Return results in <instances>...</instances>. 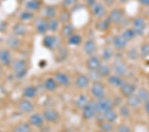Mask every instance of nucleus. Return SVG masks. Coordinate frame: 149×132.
I'll list each match as a JSON object with an SVG mask.
<instances>
[{"instance_id": "1", "label": "nucleus", "mask_w": 149, "mask_h": 132, "mask_svg": "<svg viewBox=\"0 0 149 132\" xmlns=\"http://www.w3.org/2000/svg\"><path fill=\"white\" fill-rule=\"evenodd\" d=\"M11 68L13 69L15 78L19 80L24 78L27 74L28 65L25 59H19L13 61Z\"/></svg>"}, {"instance_id": "2", "label": "nucleus", "mask_w": 149, "mask_h": 132, "mask_svg": "<svg viewBox=\"0 0 149 132\" xmlns=\"http://www.w3.org/2000/svg\"><path fill=\"white\" fill-rule=\"evenodd\" d=\"M114 104L113 100L107 97L96 100V109L97 114L102 116L107 112L114 108Z\"/></svg>"}, {"instance_id": "3", "label": "nucleus", "mask_w": 149, "mask_h": 132, "mask_svg": "<svg viewBox=\"0 0 149 132\" xmlns=\"http://www.w3.org/2000/svg\"><path fill=\"white\" fill-rule=\"evenodd\" d=\"M90 92L91 94L96 100L106 97V89L102 81L92 82L91 84Z\"/></svg>"}, {"instance_id": "4", "label": "nucleus", "mask_w": 149, "mask_h": 132, "mask_svg": "<svg viewBox=\"0 0 149 132\" xmlns=\"http://www.w3.org/2000/svg\"><path fill=\"white\" fill-rule=\"evenodd\" d=\"M131 28L135 32L136 36H143L145 33L147 28V23L143 17L138 16L136 17L132 21Z\"/></svg>"}, {"instance_id": "5", "label": "nucleus", "mask_w": 149, "mask_h": 132, "mask_svg": "<svg viewBox=\"0 0 149 132\" xmlns=\"http://www.w3.org/2000/svg\"><path fill=\"white\" fill-rule=\"evenodd\" d=\"M112 71L115 74L123 78L129 71V66L127 62L122 59H117L112 64Z\"/></svg>"}, {"instance_id": "6", "label": "nucleus", "mask_w": 149, "mask_h": 132, "mask_svg": "<svg viewBox=\"0 0 149 132\" xmlns=\"http://www.w3.org/2000/svg\"><path fill=\"white\" fill-rule=\"evenodd\" d=\"M42 45L48 49L54 50L60 47L61 42L60 39L56 35H47L42 40Z\"/></svg>"}, {"instance_id": "7", "label": "nucleus", "mask_w": 149, "mask_h": 132, "mask_svg": "<svg viewBox=\"0 0 149 132\" xmlns=\"http://www.w3.org/2000/svg\"><path fill=\"white\" fill-rule=\"evenodd\" d=\"M136 90H137V88L133 83L126 81H125L121 85V87L119 88V92L121 93V96L125 99L135 94Z\"/></svg>"}, {"instance_id": "8", "label": "nucleus", "mask_w": 149, "mask_h": 132, "mask_svg": "<svg viewBox=\"0 0 149 132\" xmlns=\"http://www.w3.org/2000/svg\"><path fill=\"white\" fill-rule=\"evenodd\" d=\"M107 18L109 19L111 24L121 25L125 18L124 12L122 9L115 8L111 11Z\"/></svg>"}, {"instance_id": "9", "label": "nucleus", "mask_w": 149, "mask_h": 132, "mask_svg": "<svg viewBox=\"0 0 149 132\" xmlns=\"http://www.w3.org/2000/svg\"><path fill=\"white\" fill-rule=\"evenodd\" d=\"M97 115L96 100H91L89 104L82 109V116L85 119H91Z\"/></svg>"}, {"instance_id": "10", "label": "nucleus", "mask_w": 149, "mask_h": 132, "mask_svg": "<svg viewBox=\"0 0 149 132\" xmlns=\"http://www.w3.org/2000/svg\"><path fill=\"white\" fill-rule=\"evenodd\" d=\"M102 62V60L99 56L93 55L86 59V67L88 71H96L100 68Z\"/></svg>"}, {"instance_id": "11", "label": "nucleus", "mask_w": 149, "mask_h": 132, "mask_svg": "<svg viewBox=\"0 0 149 132\" xmlns=\"http://www.w3.org/2000/svg\"><path fill=\"white\" fill-rule=\"evenodd\" d=\"M112 45L115 49L117 51H123L125 49L129 42L121 34L115 35L112 37Z\"/></svg>"}, {"instance_id": "12", "label": "nucleus", "mask_w": 149, "mask_h": 132, "mask_svg": "<svg viewBox=\"0 0 149 132\" xmlns=\"http://www.w3.org/2000/svg\"><path fill=\"white\" fill-rule=\"evenodd\" d=\"M91 81L87 74H79L76 77L75 85L76 88L80 90H84L90 85Z\"/></svg>"}, {"instance_id": "13", "label": "nucleus", "mask_w": 149, "mask_h": 132, "mask_svg": "<svg viewBox=\"0 0 149 132\" xmlns=\"http://www.w3.org/2000/svg\"><path fill=\"white\" fill-rule=\"evenodd\" d=\"M54 80L58 83V85L62 87H68L70 85L71 81L68 74L62 71H56L54 75Z\"/></svg>"}, {"instance_id": "14", "label": "nucleus", "mask_w": 149, "mask_h": 132, "mask_svg": "<svg viewBox=\"0 0 149 132\" xmlns=\"http://www.w3.org/2000/svg\"><path fill=\"white\" fill-rule=\"evenodd\" d=\"M92 13L93 16L97 20L103 18V17L106 14V8L105 6L102 3L96 2L93 6L91 8Z\"/></svg>"}, {"instance_id": "15", "label": "nucleus", "mask_w": 149, "mask_h": 132, "mask_svg": "<svg viewBox=\"0 0 149 132\" xmlns=\"http://www.w3.org/2000/svg\"><path fill=\"white\" fill-rule=\"evenodd\" d=\"M83 50L85 54L88 56L95 55L97 50V45L95 40L93 39H88L84 43Z\"/></svg>"}, {"instance_id": "16", "label": "nucleus", "mask_w": 149, "mask_h": 132, "mask_svg": "<svg viewBox=\"0 0 149 132\" xmlns=\"http://www.w3.org/2000/svg\"><path fill=\"white\" fill-rule=\"evenodd\" d=\"M35 27L37 32L40 34H45L49 31L48 20L45 18H38L35 21Z\"/></svg>"}, {"instance_id": "17", "label": "nucleus", "mask_w": 149, "mask_h": 132, "mask_svg": "<svg viewBox=\"0 0 149 132\" xmlns=\"http://www.w3.org/2000/svg\"><path fill=\"white\" fill-rule=\"evenodd\" d=\"M19 109L24 114H30L35 109V105L29 99H23L18 103Z\"/></svg>"}, {"instance_id": "18", "label": "nucleus", "mask_w": 149, "mask_h": 132, "mask_svg": "<svg viewBox=\"0 0 149 132\" xmlns=\"http://www.w3.org/2000/svg\"><path fill=\"white\" fill-rule=\"evenodd\" d=\"M45 120L50 123H55L60 118V114L58 111L54 109H47L43 112L42 115Z\"/></svg>"}, {"instance_id": "19", "label": "nucleus", "mask_w": 149, "mask_h": 132, "mask_svg": "<svg viewBox=\"0 0 149 132\" xmlns=\"http://www.w3.org/2000/svg\"><path fill=\"white\" fill-rule=\"evenodd\" d=\"M0 63L4 66H9L13 63L12 54L9 49H0Z\"/></svg>"}, {"instance_id": "20", "label": "nucleus", "mask_w": 149, "mask_h": 132, "mask_svg": "<svg viewBox=\"0 0 149 132\" xmlns=\"http://www.w3.org/2000/svg\"><path fill=\"white\" fill-rule=\"evenodd\" d=\"M107 81L108 84L111 85V87L119 88L122 84L123 83L125 80L123 77L113 73L111 74L109 77H107Z\"/></svg>"}, {"instance_id": "21", "label": "nucleus", "mask_w": 149, "mask_h": 132, "mask_svg": "<svg viewBox=\"0 0 149 132\" xmlns=\"http://www.w3.org/2000/svg\"><path fill=\"white\" fill-rule=\"evenodd\" d=\"M111 25V23L110 22L109 19H100L98 20L97 22L95 23V30L100 32H106L109 30L110 26Z\"/></svg>"}, {"instance_id": "22", "label": "nucleus", "mask_w": 149, "mask_h": 132, "mask_svg": "<svg viewBox=\"0 0 149 132\" xmlns=\"http://www.w3.org/2000/svg\"><path fill=\"white\" fill-rule=\"evenodd\" d=\"M97 71L102 78H107V77H109L111 74V72L113 71L112 67L110 66L107 64V62L102 61L100 68L97 69Z\"/></svg>"}, {"instance_id": "23", "label": "nucleus", "mask_w": 149, "mask_h": 132, "mask_svg": "<svg viewBox=\"0 0 149 132\" xmlns=\"http://www.w3.org/2000/svg\"><path fill=\"white\" fill-rule=\"evenodd\" d=\"M8 46L11 49H17L21 47V42L19 37L15 35H9L6 41Z\"/></svg>"}, {"instance_id": "24", "label": "nucleus", "mask_w": 149, "mask_h": 132, "mask_svg": "<svg viewBox=\"0 0 149 132\" xmlns=\"http://www.w3.org/2000/svg\"><path fill=\"white\" fill-rule=\"evenodd\" d=\"M114 56V50L111 47H105L101 53V59H102V61L108 62L111 61Z\"/></svg>"}, {"instance_id": "25", "label": "nucleus", "mask_w": 149, "mask_h": 132, "mask_svg": "<svg viewBox=\"0 0 149 132\" xmlns=\"http://www.w3.org/2000/svg\"><path fill=\"white\" fill-rule=\"evenodd\" d=\"M125 104L128 105L130 108H138L141 106L142 104H143L142 103L140 99L138 97V96L135 94L130 96V97H127L125 99Z\"/></svg>"}, {"instance_id": "26", "label": "nucleus", "mask_w": 149, "mask_h": 132, "mask_svg": "<svg viewBox=\"0 0 149 132\" xmlns=\"http://www.w3.org/2000/svg\"><path fill=\"white\" fill-rule=\"evenodd\" d=\"M38 94V90L35 85H29L23 90V95L26 99H33Z\"/></svg>"}, {"instance_id": "27", "label": "nucleus", "mask_w": 149, "mask_h": 132, "mask_svg": "<svg viewBox=\"0 0 149 132\" xmlns=\"http://www.w3.org/2000/svg\"><path fill=\"white\" fill-rule=\"evenodd\" d=\"M90 100L88 97L85 94H80L76 97L75 100V105L77 108L82 110L87 105Z\"/></svg>"}, {"instance_id": "28", "label": "nucleus", "mask_w": 149, "mask_h": 132, "mask_svg": "<svg viewBox=\"0 0 149 132\" xmlns=\"http://www.w3.org/2000/svg\"><path fill=\"white\" fill-rule=\"evenodd\" d=\"M44 117L39 114H34L31 115L29 117V122L31 125L35 127H40L44 124Z\"/></svg>"}, {"instance_id": "29", "label": "nucleus", "mask_w": 149, "mask_h": 132, "mask_svg": "<svg viewBox=\"0 0 149 132\" xmlns=\"http://www.w3.org/2000/svg\"><path fill=\"white\" fill-rule=\"evenodd\" d=\"M13 34L19 37V36H24L27 32V28L25 24L22 23H16L13 27Z\"/></svg>"}, {"instance_id": "30", "label": "nucleus", "mask_w": 149, "mask_h": 132, "mask_svg": "<svg viewBox=\"0 0 149 132\" xmlns=\"http://www.w3.org/2000/svg\"><path fill=\"white\" fill-rule=\"evenodd\" d=\"M74 26L72 25L71 23H66L62 25L61 33V35L63 37H65L68 39V37H70L72 35H73L74 33Z\"/></svg>"}, {"instance_id": "31", "label": "nucleus", "mask_w": 149, "mask_h": 132, "mask_svg": "<svg viewBox=\"0 0 149 132\" xmlns=\"http://www.w3.org/2000/svg\"><path fill=\"white\" fill-rule=\"evenodd\" d=\"M136 95L144 104L149 100V90L146 88H140L136 90Z\"/></svg>"}, {"instance_id": "32", "label": "nucleus", "mask_w": 149, "mask_h": 132, "mask_svg": "<svg viewBox=\"0 0 149 132\" xmlns=\"http://www.w3.org/2000/svg\"><path fill=\"white\" fill-rule=\"evenodd\" d=\"M57 82L54 78H48L44 81V88L49 92H54L58 88Z\"/></svg>"}, {"instance_id": "33", "label": "nucleus", "mask_w": 149, "mask_h": 132, "mask_svg": "<svg viewBox=\"0 0 149 132\" xmlns=\"http://www.w3.org/2000/svg\"><path fill=\"white\" fill-rule=\"evenodd\" d=\"M121 35L128 42H131V41H133L136 37H137L135 32H134V31L133 30V29L132 28L124 29L121 33Z\"/></svg>"}, {"instance_id": "34", "label": "nucleus", "mask_w": 149, "mask_h": 132, "mask_svg": "<svg viewBox=\"0 0 149 132\" xmlns=\"http://www.w3.org/2000/svg\"><path fill=\"white\" fill-rule=\"evenodd\" d=\"M103 117L104 118L105 121L113 124L118 118V114L114 109H112L103 114Z\"/></svg>"}, {"instance_id": "35", "label": "nucleus", "mask_w": 149, "mask_h": 132, "mask_svg": "<svg viewBox=\"0 0 149 132\" xmlns=\"http://www.w3.org/2000/svg\"><path fill=\"white\" fill-rule=\"evenodd\" d=\"M126 56L127 59L132 61H136L141 57L139 50L136 47H131L127 50Z\"/></svg>"}, {"instance_id": "36", "label": "nucleus", "mask_w": 149, "mask_h": 132, "mask_svg": "<svg viewBox=\"0 0 149 132\" xmlns=\"http://www.w3.org/2000/svg\"><path fill=\"white\" fill-rule=\"evenodd\" d=\"M25 6L27 10L33 12L38 10L40 8L41 5L38 0H29L26 2Z\"/></svg>"}, {"instance_id": "37", "label": "nucleus", "mask_w": 149, "mask_h": 132, "mask_svg": "<svg viewBox=\"0 0 149 132\" xmlns=\"http://www.w3.org/2000/svg\"><path fill=\"white\" fill-rule=\"evenodd\" d=\"M68 44L72 46H78L82 43V37L78 33H74L67 39Z\"/></svg>"}, {"instance_id": "38", "label": "nucleus", "mask_w": 149, "mask_h": 132, "mask_svg": "<svg viewBox=\"0 0 149 132\" xmlns=\"http://www.w3.org/2000/svg\"><path fill=\"white\" fill-rule=\"evenodd\" d=\"M59 21L56 18H52L48 20V27H49V31L52 33L56 32L59 30L60 27Z\"/></svg>"}, {"instance_id": "39", "label": "nucleus", "mask_w": 149, "mask_h": 132, "mask_svg": "<svg viewBox=\"0 0 149 132\" xmlns=\"http://www.w3.org/2000/svg\"><path fill=\"white\" fill-rule=\"evenodd\" d=\"M56 15V9L54 6H47L44 9L45 18L47 20L54 18Z\"/></svg>"}, {"instance_id": "40", "label": "nucleus", "mask_w": 149, "mask_h": 132, "mask_svg": "<svg viewBox=\"0 0 149 132\" xmlns=\"http://www.w3.org/2000/svg\"><path fill=\"white\" fill-rule=\"evenodd\" d=\"M119 114L121 117H125V118L129 117L131 115V108L126 104L121 105L119 109Z\"/></svg>"}, {"instance_id": "41", "label": "nucleus", "mask_w": 149, "mask_h": 132, "mask_svg": "<svg viewBox=\"0 0 149 132\" xmlns=\"http://www.w3.org/2000/svg\"><path fill=\"white\" fill-rule=\"evenodd\" d=\"M13 132H31V126L27 123H21L14 128Z\"/></svg>"}, {"instance_id": "42", "label": "nucleus", "mask_w": 149, "mask_h": 132, "mask_svg": "<svg viewBox=\"0 0 149 132\" xmlns=\"http://www.w3.org/2000/svg\"><path fill=\"white\" fill-rule=\"evenodd\" d=\"M140 56L143 58H147L149 57V43H144L141 45L139 49Z\"/></svg>"}, {"instance_id": "43", "label": "nucleus", "mask_w": 149, "mask_h": 132, "mask_svg": "<svg viewBox=\"0 0 149 132\" xmlns=\"http://www.w3.org/2000/svg\"><path fill=\"white\" fill-rule=\"evenodd\" d=\"M70 18V16L69 12L67 11H63L60 14L59 18L58 20L60 23H62V25H64V24L69 23Z\"/></svg>"}, {"instance_id": "44", "label": "nucleus", "mask_w": 149, "mask_h": 132, "mask_svg": "<svg viewBox=\"0 0 149 132\" xmlns=\"http://www.w3.org/2000/svg\"><path fill=\"white\" fill-rule=\"evenodd\" d=\"M88 76L90 78L91 82H95V81H99L102 80V78L98 73L97 70L96 71H88Z\"/></svg>"}, {"instance_id": "45", "label": "nucleus", "mask_w": 149, "mask_h": 132, "mask_svg": "<svg viewBox=\"0 0 149 132\" xmlns=\"http://www.w3.org/2000/svg\"><path fill=\"white\" fill-rule=\"evenodd\" d=\"M33 16H34V15H33V12L26 10L21 12L20 13V15H19V19L23 21H27L32 20Z\"/></svg>"}, {"instance_id": "46", "label": "nucleus", "mask_w": 149, "mask_h": 132, "mask_svg": "<svg viewBox=\"0 0 149 132\" xmlns=\"http://www.w3.org/2000/svg\"><path fill=\"white\" fill-rule=\"evenodd\" d=\"M101 129H102V131H103L109 132L111 131L113 129V127L111 123L105 121V122H102L101 124Z\"/></svg>"}, {"instance_id": "47", "label": "nucleus", "mask_w": 149, "mask_h": 132, "mask_svg": "<svg viewBox=\"0 0 149 132\" xmlns=\"http://www.w3.org/2000/svg\"><path fill=\"white\" fill-rule=\"evenodd\" d=\"M117 132H131V129L125 124L120 125L117 128Z\"/></svg>"}, {"instance_id": "48", "label": "nucleus", "mask_w": 149, "mask_h": 132, "mask_svg": "<svg viewBox=\"0 0 149 132\" xmlns=\"http://www.w3.org/2000/svg\"><path fill=\"white\" fill-rule=\"evenodd\" d=\"M77 0H63V3L66 6H71L76 4Z\"/></svg>"}, {"instance_id": "49", "label": "nucleus", "mask_w": 149, "mask_h": 132, "mask_svg": "<svg viewBox=\"0 0 149 132\" xmlns=\"http://www.w3.org/2000/svg\"><path fill=\"white\" fill-rule=\"evenodd\" d=\"M139 4L145 7H149V0H138Z\"/></svg>"}, {"instance_id": "50", "label": "nucleus", "mask_w": 149, "mask_h": 132, "mask_svg": "<svg viewBox=\"0 0 149 132\" xmlns=\"http://www.w3.org/2000/svg\"><path fill=\"white\" fill-rule=\"evenodd\" d=\"M86 4L88 5L89 7L92 8V7L96 3V0H85Z\"/></svg>"}, {"instance_id": "51", "label": "nucleus", "mask_w": 149, "mask_h": 132, "mask_svg": "<svg viewBox=\"0 0 149 132\" xmlns=\"http://www.w3.org/2000/svg\"><path fill=\"white\" fill-rule=\"evenodd\" d=\"M144 105H145V111L146 112V114H147L148 116H149V100L148 102L145 103Z\"/></svg>"}, {"instance_id": "52", "label": "nucleus", "mask_w": 149, "mask_h": 132, "mask_svg": "<svg viewBox=\"0 0 149 132\" xmlns=\"http://www.w3.org/2000/svg\"><path fill=\"white\" fill-rule=\"evenodd\" d=\"M105 5H107V6H111L112 5H113L115 3V0H103Z\"/></svg>"}, {"instance_id": "53", "label": "nucleus", "mask_w": 149, "mask_h": 132, "mask_svg": "<svg viewBox=\"0 0 149 132\" xmlns=\"http://www.w3.org/2000/svg\"><path fill=\"white\" fill-rule=\"evenodd\" d=\"M118 1L121 4H125V3H127L128 0H118Z\"/></svg>"}, {"instance_id": "54", "label": "nucleus", "mask_w": 149, "mask_h": 132, "mask_svg": "<svg viewBox=\"0 0 149 132\" xmlns=\"http://www.w3.org/2000/svg\"><path fill=\"white\" fill-rule=\"evenodd\" d=\"M1 71H2V68H1V66H0V73H1Z\"/></svg>"}, {"instance_id": "55", "label": "nucleus", "mask_w": 149, "mask_h": 132, "mask_svg": "<svg viewBox=\"0 0 149 132\" xmlns=\"http://www.w3.org/2000/svg\"><path fill=\"white\" fill-rule=\"evenodd\" d=\"M148 85L149 87V76H148Z\"/></svg>"}, {"instance_id": "56", "label": "nucleus", "mask_w": 149, "mask_h": 132, "mask_svg": "<svg viewBox=\"0 0 149 132\" xmlns=\"http://www.w3.org/2000/svg\"><path fill=\"white\" fill-rule=\"evenodd\" d=\"M100 132H105V131H100Z\"/></svg>"}]
</instances>
